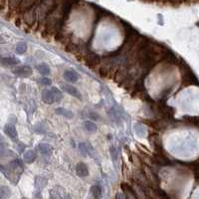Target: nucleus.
Wrapping results in <instances>:
<instances>
[{"label": "nucleus", "mask_w": 199, "mask_h": 199, "mask_svg": "<svg viewBox=\"0 0 199 199\" xmlns=\"http://www.w3.org/2000/svg\"><path fill=\"white\" fill-rule=\"evenodd\" d=\"M4 133H5L9 138H14V139L17 138V135H18L17 130H16V128L14 127V124H5V127H4Z\"/></svg>", "instance_id": "nucleus-7"}, {"label": "nucleus", "mask_w": 199, "mask_h": 199, "mask_svg": "<svg viewBox=\"0 0 199 199\" xmlns=\"http://www.w3.org/2000/svg\"><path fill=\"white\" fill-rule=\"evenodd\" d=\"M116 199H124V195L122 193H119V194H116Z\"/></svg>", "instance_id": "nucleus-24"}, {"label": "nucleus", "mask_w": 199, "mask_h": 199, "mask_svg": "<svg viewBox=\"0 0 199 199\" xmlns=\"http://www.w3.org/2000/svg\"><path fill=\"white\" fill-rule=\"evenodd\" d=\"M56 114L61 115V116H64V118H66V119H70V120L74 118V114H73L71 111L67 110V109H64V108L56 109Z\"/></svg>", "instance_id": "nucleus-12"}, {"label": "nucleus", "mask_w": 199, "mask_h": 199, "mask_svg": "<svg viewBox=\"0 0 199 199\" xmlns=\"http://www.w3.org/2000/svg\"><path fill=\"white\" fill-rule=\"evenodd\" d=\"M26 50H27L26 43L21 42V43H19V44H17V46H16V52L18 53V54H24V53L26 52Z\"/></svg>", "instance_id": "nucleus-19"}, {"label": "nucleus", "mask_w": 199, "mask_h": 199, "mask_svg": "<svg viewBox=\"0 0 199 199\" xmlns=\"http://www.w3.org/2000/svg\"><path fill=\"white\" fill-rule=\"evenodd\" d=\"M41 98H42V101L47 105H51L55 102L51 90H44L43 91L42 95H41Z\"/></svg>", "instance_id": "nucleus-9"}, {"label": "nucleus", "mask_w": 199, "mask_h": 199, "mask_svg": "<svg viewBox=\"0 0 199 199\" xmlns=\"http://www.w3.org/2000/svg\"><path fill=\"white\" fill-rule=\"evenodd\" d=\"M84 127H85V129L90 133H95L97 130V125L93 122H85Z\"/></svg>", "instance_id": "nucleus-17"}, {"label": "nucleus", "mask_w": 199, "mask_h": 199, "mask_svg": "<svg viewBox=\"0 0 199 199\" xmlns=\"http://www.w3.org/2000/svg\"><path fill=\"white\" fill-rule=\"evenodd\" d=\"M23 158H24V161H25L26 163H32L36 159V153L34 150L29 149L25 153H24Z\"/></svg>", "instance_id": "nucleus-10"}, {"label": "nucleus", "mask_w": 199, "mask_h": 199, "mask_svg": "<svg viewBox=\"0 0 199 199\" xmlns=\"http://www.w3.org/2000/svg\"><path fill=\"white\" fill-rule=\"evenodd\" d=\"M3 42H4V39L1 36H0V43H3Z\"/></svg>", "instance_id": "nucleus-25"}, {"label": "nucleus", "mask_w": 199, "mask_h": 199, "mask_svg": "<svg viewBox=\"0 0 199 199\" xmlns=\"http://www.w3.org/2000/svg\"><path fill=\"white\" fill-rule=\"evenodd\" d=\"M38 150L42 154L44 155H49L52 153L53 152V147H51L50 144H47V143H40L38 145Z\"/></svg>", "instance_id": "nucleus-11"}, {"label": "nucleus", "mask_w": 199, "mask_h": 199, "mask_svg": "<svg viewBox=\"0 0 199 199\" xmlns=\"http://www.w3.org/2000/svg\"><path fill=\"white\" fill-rule=\"evenodd\" d=\"M64 79L69 83H76L79 79V75L73 70H67L64 72Z\"/></svg>", "instance_id": "nucleus-6"}, {"label": "nucleus", "mask_w": 199, "mask_h": 199, "mask_svg": "<svg viewBox=\"0 0 199 199\" xmlns=\"http://www.w3.org/2000/svg\"><path fill=\"white\" fill-rule=\"evenodd\" d=\"M59 3L60 0H41L37 6V19H39L40 22L44 21L48 14L51 13Z\"/></svg>", "instance_id": "nucleus-1"}, {"label": "nucleus", "mask_w": 199, "mask_h": 199, "mask_svg": "<svg viewBox=\"0 0 199 199\" xmlns=\"http://www.w3.org/2000/svg\"><path fill=\"white\" fill-rule=\"evenodd\" d=\"M40 1L41 0H21L20 4H19V9L25 12L27 9L31 8L33 5H35L36 3H39Z\"/></svg>", "instance_id": "nucleus-8"}, {"label": "nucleus", "mask_w": 199, "mask_h": 199, "mask_svg": "<svg viewBox=\"0 0 199 199\" xmlns=\"http://www.w3.org/2000/svg\"><path fill=\"white\" fill-rule=\"evenodd\" d=\"M79 150H80V152L83 154V155H86L87 154V145L84 142L80 143L79 144Z\"/></svg>", "instance_id": "nucleus-22"}, {"label": "nucleus", "mask_w": 199, "mask_h": 199, "mask_svg": "<svg viewBox=\"0 0 199 199\" xmlns=\"http://www.w3.org/2000/svg\"><path fill=\"white\" fill-rule=\"evenodd\" d=\"M12 73L15 76L19 78H28L33 74L32 68L29 66H20V67H16L12 70Z\"/></svg>", "instance_id": "nucleus-2"}, {"label": "nucleus", "mask_w": 199, "mask_h": 199, "mask_svg": "<svg viewBox=\"0 0 199 199\" xmlns=\"http://www.w3.org/2000/svg\"><path fill=\"white\" fill-rule=\"evenodd\" d=\"M37 70L43 76H48L50 74V72H51L50 71V67L48 66L47 64H45V63H41V64H39L37 66Z\"/></svg>", "instance_id": "nucleus-14"}, {"label": "nucleus", "mask_w": 199, "mask_h": 199, "mask_svg": "<svg viewBox=\"0 0 199 199\" xmlns=\"http://www.w3.org/2000/svg\"><path fill=\"white\" fill-rule=\"evenodd\" d=\"M21 199H27V198H25V197H24V198H21Z\"/></svg>", "instance_id": "nucleus-26"}, {"label": "nucleus", "mask_w": 199, "mask_h": 199, "mask_svg": "<svg viewBox=\"0 0 199 199\" xmlns=\"http://www.w3.org/2000/svg\"><path fill=\"white\" fill-rule=\"evenodd\" d=\"M46 183H47V180H46L45 178L40 177V176L36 177V186H37L39 189H42L43 187H44V186L46 185Z\"/></svg>", "instance_id": "nucleus-20"}, {"label": "nucleus", "mask_w": 199, "mask_h": 199, "mask_svg": "<svg viewBox=\"0 0 199 199\" xmlns=\"http://www.w3.org/2000/svg\"><path fill=\"white\" fill-rule=\"evenodd\" d=\"M20 2L21 0H10V5L11 7H16V6H19Z\"/></svg>", "instance_id": "nucleus-23"}, {"label": "nucleus", "mask_w": 199, "mask_h": 199, "mask_svg": "<svg viewBox=\"0 0 199 199\" xmlns=\"http://www.w3.org/2000/svg\"><path fill=\"white\" fill-rule=\"evenodd\" d=\"M91 192L93 194L94 199H101L102 198V189L99 185H93L91 187Z\"/></svg>", "instance_id": "nucleus-16"}, {"label": "nucleus", "mask_w": 199, "mask_h": 199, "mask_svg": "<svg viewBox=\"0 0 199 199\" xmlns=\"http://www.w3.org/2000/svg\"><path fill=\"white\" fill-rule=\"evenodd\" d=\"M11 195L10 188L7 186H0V199H8Z\"/></svg>", "instance_id": "nucleus-15"}, {"label": "nucleus", "mask_w": 199, "mask_h": 199, "mask_svg": "<svg viewBox=\"0 0 199 199\" xmlns=\"http://www.w3.org/2000/svg\"><path fill=\"white\" fill-rule=\"evenodd\" d=\"M50 199H54V198H53V197H51V198H50Z\"/></svg>", "instance_id": "nucleus-27"}, {"label": "nucleus", "mask_w": 199, "mask_h": 199, "mask_svg": "<svg viewBox=\"0 0 199 199\" xmlns=\"http://www.w3.org/2000/svg\"><path fill=\"white\" fill-rule=\"evenodd\" d=\"M38 83L40 84V85H44V86H50L51 85V80L50 79H48L47 77H42L41 79H39L38 80Z\"/></svg>", "instance_id": "nucleus-21"}, {"label": "nucleus", "mask_w": 199, "mask_h": 199, "mask_svg": "<svg viewBox=\"0 0 199 199\" xmlns=\"http://www.w3.org/2000/svg\"><path fill=\"white\" fill-rule=\"evenodd\" d=\"M52 94H53V97H54V100L55 102H60L62 100V93L59 89L57 88H53L52 90Z\"/></svg>", "instance_id": "nucleus-18"}, {"label": "nucleus", "mask_w": 199, "mask_h": 199, "mask_svg": "<svg viewBox=\"0 0 199 199\" xmlns=\"http://www.w3.org/2000/svg\"><path fill=\"white\" fill-rule=\"evenodd\" d=\"M0 62H1V64L5 65V66H15V65L19 64V60L16 59V58H14V57L3 58Z\"/></svg>", "instance_id": "nucleus-13"}, {"label": "nucleus", "mask_w": 199, "mask_h": 199, "mask_svg": "<svg viewBox=\"0 0 199 199\" xmlns=\"http://www.w3.org/2000/svg\"><path fill=\"white\" fill-rule=\"evenodd\" d=\"M62 90L64 91L65 93L73 96L74 98H77V99H79V100L82 99V96H81V94H80V92L78 91V90L75 88V87H73V86H71V85L63 84V85H62Z\"/></svg>", "instance_id": "nucleus-4"}, {"label": "nucleus", "mask_w": 199, "mask_h": 199, "mask_svg": "<svg viewBox=\"0 0 199 199\" xmlns=\"http://www.w3.org/2000/svg\"><path fill=\"white\" fill-rule=\"evenodd\" d=\"M85 61L89 66L94 67L101 63V57L98 54H96V53L89 51L85 53Z\"/></svg>", "instance_id": "nucleus-3"}, {"label": "nucleus", "mask_w": 199, "mask_h": 199, "mask_svg": "<svg viewBox=\"0 0 199 199\" xmlns=\"http://www.w3.org/2000/svg\"><path fill=\"white\" fill-rule=\"evenodd\" d=\"M77 175L80 177H86L89 175V168L84 162H79L76 166Z\"/></svg>", "instance_id": "nucleus-5"}]
</instances>
